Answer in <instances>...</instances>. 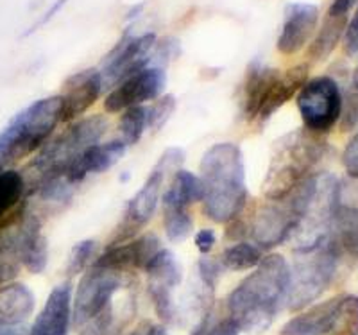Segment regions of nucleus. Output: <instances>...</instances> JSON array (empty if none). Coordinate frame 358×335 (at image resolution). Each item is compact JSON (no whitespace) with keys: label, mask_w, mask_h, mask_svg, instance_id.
<instances>
[{"label":"nucleus","mask_w":358,"mask_h":335,"mask_svg":"<svg viewBox=\"0 0 358 335\" xmlns=\"http://www.w3.org/2000/svg\"><path fill=\"white\" fill-rule=\"evenodd\" d=\"M289 283L290 267L285 257L273 253L262 258L226 301L228 315L236 328L251 335L267 332L287 303Z\"/></svg>","instance_id":"f257e3e1"},{"label":"nucleus","mask_w":358,"mask_h":335,"mask_svg":"<svg viewBox=\"0 0 358 335\" xmlns=\"http://www.w3.org/2000/svg\"><path fill=\"white\" fill-rule=\"evenodd\" d=\"M203 213L213 222L228 224L241 217L249 201L242 149L233 142L213 143L201 158Z\"/></svg>","instance_id":"f03ea898"},{"label":"nucleus","mask_w":358,"mask_h":335,"mask_svg":"<svg viewBox=\"0 0 358 335\" xmlns=\"http://www.w3.org/2000/svg\"><path fill=\"white\" fill-rule=\"evenodd\" d=\"M108 131V119L104 115H90L85 119L70 122L63 133L50 138L36 152L33 162L27 165L25 174V194H31L34 188L50 180L65 178V172L78 159L85 149L101 142Z\"/></svg>","instance_id":"7ed1b4c3"},{"label":"nucleus","mask_w":358,"mask_h":335,"mask_svg":"<svg viewBox=\"0 0 358 335\" xmlns=\"http://www.w3.org/2000/svg\"><path fill=\"white\" fill-rule=\"evenodd\" d=\"M62 124L59 95L38 99L13 115L0 131V172L40 151Z\"/></svg>","instance_id":"20e7f679"},{"label":"nucleus","mask_w":358,"mask_h":335,"mask_svg":"<svg viewBox=\"0 0 358 335\" xmlns=\"http://www.w3.org/2000/svg\"><path fill=\"white\" fill-rule=\"evenodd\" d=\"M328 145L315 133L306 129L292 131L278 140L276 151L268 164L262 192L267 201L285 197L299 181L315 174V167L324 159Z\"/></svg>","instance_id":"39448f33"},{"label":"nucleus","mask_w":358,"mask_h":335,"mask_svg":"<svg viewBox=\"0 0 358 335\" xmlns=\"http://www.w3.org/2000/svg\"><path fill=\"white\" fill-rule=\"evenodd\" d=\"M319 174H310L276 201H268L255 212L249 222V237L262 251L274 250L294 237V233L305 221L306 213L317 192Z\"/></svg>","instance_id":"423d86ee"},{"label":"nucleus","mask_w":358,"mask_h":335,"mask_svg":"<svg viewBox=\"0 0 358 335\" xmlns=\"http://www.w3.org/2000/svg\"><path fill=\"white\" fill-rule=\"evenodd\" d=\"M341 253L331 238L305 250H294V260L290 267L289 294L285 307L297 312L310 307L324 294L337 274Z\"/></svg>","instance_id":"0eeeda50"},{"label":"nucleus","mask_w":358,"mask_h":335,"mask_svg":"<svg viewBox=\"0 0 358 335\" xmlns=\"http://www.w3.org/2000/svg\"><path fill=\"white\" fill-rule=\"evenodd\" d=\"M185 162V151L179 148H169L163 151L152 171L149 172L147 180L140 187V190L127 201L126 212H124L122 221L118 224L111 244H120L134 238L140 229L155 217L159 205L165 178L171 171L181 169Z\"/></svg>","instance_id":"6e6552de"},{"label":"nucleus","mask_w":358,"mask_h":335,"mask_svg":"<svg viewBox=\"0 0 358 335\" xmlns=\"http://www.w3.org/2000/svg\"><path fill=\"white\" fill-rule=\"evenodd\" d=\"M133 283V273L113 269L94 260L83 273L76 294L72 296V323L78 328L83 327L86 321L111 307L115 294L129 289Z\"/></svg>","instance_id":"1a4fd4ad"},{"label":"nucleus","mask_w":358,"mask_h":335,"mask_svg":"<svg viewBox=\"0 0 358 335\" xmlns=\"http://www.w3.org/2000/svg\"><path fill=\"white\" fill-rule=\"evenodd\" d=\"M342 97L341 86L330 76L308 79L296 95L305 129L315 135L328 133L341 120Z\"/></svg>","instance_id":"9d476101"},{"label":"nucleus","mask_w":358,"mask_h":335,"mask_svg":"<svg viewBox=\"0 0 358 335\" xmlns=\"http://www.w3.org/2000/svg\"><path fill=\"white\" fill-rule=\"evenodd\" d=\"M156 41H158L156 33H143L136 36L133 34V29L127 27L102 62L101 76L104 90L108 86L113 88L140 70L151 66V56Z\"/></svg>","instance_id":"9b49d317"},{"label":"nucleus","mask_w":358,"mask_h":335,"mask_svg":"<svg viewBox=\"0 0 358 335\" xmlns=\"http://www.w3.org/2000/svg\"><path fill=\"white\" fill-rule=\"evenodd\" d=\"M143 271L149 278V296L158 318L163 325L176 323L179 311L174 299V290L183 280V269L179 260L172 251L162 248Z\"/></svg>","instance_id":"f8f14e48"},{"label":"nucleus","mask_w":358,"mask_h":335,"mask_svg":"<svg viewBox=\"0 0 358 335\" xmlns=\"http://www.w3.org/2000/svg\"><path fill=\"white\" fill-rule=\"evenodd\" d=\"M165 86H167L165 69L155 65L147 66L111 88L104 99V110L108 113H122L129 108L143 106L145 103L162 97Z\"/></svg>","instance_id":"ddd939ff"},{"label":"nucleus","mask_w":358,"mask_h":335,"mask_svg":"<svg viewBox=\"0 0 358 335\" xmlns=\"http://www.w3.org/2000/svg\"><path fill=\"white\" fill-rule=\"evenodd\" d=\"M27 203H22L6 221L0 222V285L11 283L24 269Z\"/></svg>","instance_id":"4468645a"},{"label":"nucleus","mask_w":358,"mask_h":335,"mask_svg":"<svg viewBox=\"0 0 358 335\" xmlns=\"http://www.w3.org/2000/svg\"><path fill=\"white\" fill-rule=\"evenodd\" d=\"M104 92L101 70L85 69L76 72L63 83L62 99V124L76 122L94 106Z\"/></svg>","instance_id":"2eb2a0df"},{"label":"nucleus","mask_w":358,"mask_h":335,"mask_svg":"<svg viewBox=\"0 0 358 335\" xmlns=\"http://www.w3.org/2000/svg\"><path fill=\"white\" fill-rule=\"evenodd\" d=\"M319 25V8L308 2L287 4L283 11V24L278 34L276 49L283 56H294L313 38Z\"/></svg>","instance_id":"dca6fc26"},{"label":"nucleus","mask_w":358,"mask_h":335,"mask_svg":"<svg viewBox=\"0 0 358 335\" xmlns=\"http://www.w3.org/2000/svg\"><path fill=\"white\" fill-rule=\"evenodd\" d=\"M159 250V238L155 233H145L120 244H110V248L95 260L113 269L133 273L136 269H145Z\"/></svg>","instance_id":"f3484780"},{"label":"nucleus","mask_w":358,"mask_h":335,"mask_svg":"<svg viewBox=\"0 0 358 335\" xmlns=\"http://www.w3.org/2000/svg\"><path fill=\"white\" fill-rule=\"evenodd\" d=\"M280 74V70L265 65L260 59H252L249 63L241 92V111L248 122H258L262 108Z\"/></svg>","instance_id":"a211bd4d"},{"label":"nucleus","mask_w":358,"mask_h":335,"mask_svg":"<svg viewBox=\"0 0 358 335\" xmlns=\"http://www.w3.org/2000/svg\"><path fill=\"white\" fill-rule=\"evenodd\" d=\"M126 149L127 145L120 138L95 143L92 148L85 149L78 156V159L70 165L69 171L65 172V180L72 187H78L90 174H102V172L110 171L124 158Z\"/></svg>","instance_id":"6ab92c4d"},{"label":"nucleus","mask_w":358,"mask_h":335,"mask_svg":"<svg viewBox=\"0 0 358 335\" xmlns=\"http://www.w3.org/2000/svg\"><path fill=\"white\" fill-rule=\"evenodd\" d=\"M72 285L54 287L27 335H69L72 325Z\"/></svg>","instance_id":"aec40b11"},{"label":"nucleus","mask_w":358,"mask_h":335,"mask_svg":"<svg viewBox=\"0 0 358 335\" xmlns=\"http://www.w3.org/2000/svg\"><path fill=\"white\" fill-rule=\"evenodd\" d=\"M338 303L341 296L326 299L308 307V311L294 315L289 319L283 328L281 335H331L337 327L338 318Z\"/></svg>","instance_id":"412c9836"},{"label":"nucleus","mask_w":358,"mask_h":335,"mask_svg":"<svg viewBox=\"0 0 358 335\" xmlns=\"http://www.w3.org/2000/svg\"><path fill=\"white\" fill-rule=\"evenodd\" d=\"M310 66L306 63H299L296 66H290L287 72H281L280 78L274 83L273 90L268 94L267 101H265L262 113L258 117V124H265L276 111L289 103L297 92L301 90V86L308 81Z\"/></svg>","instance_id":"4be33fe9"},{"label":"nucleus","mask_w":358,"mask_h":335,"mask_svg":"<svg viewBox=\"0 0 358 335\" xmlns=\"http://www.w3.org/2000/svg\"><path fill=\"white\" fill-rule=\"evenodd\" d=\"M36 298L24 283L0 285V325H24L34 312Z\"/></svg>","instance_id":"5701e85b"},{"label":"nucleus","mask_w":358,"mask_h":335,"mask_svg":"<svg viewBox=\"0 0 358 335\" xmlns=\"http://www.w3.org/2000/svg\"><path fill=\"white\" fill-rule=\"evenodd\" d=\"M330 238L342 255H358V208L338 203L330 226Z\"/></svg>","instance_id":"b1692460"},{"label":"nucleus","mask_w":358,"mask_h":335,"mask_svg":"<svg viewBox=\"0 0 358 335\" xmlns=\"http://www.w3.org/2000/svg\"><path fill=\"white\" fill-rule=\"evenodd\" d=\"M163 206L167 208H187L203 199V185L199 176L187 169H178L172 174L165 194H162Z\"/></svg>","instance_id":"393cba45"},{"label":"nucleus","mask_w":358,"mask_h":335,"mask_svg":"<svg viewBox=\"0 0 358 335\" xmlns=\"http://www.w3.org/2000/svg\"><path fill=\"white\" fill-rule=\"evenodd\" d=\"M49 264V242L43 235L41 221L36 212L29 208L27 229H25L24 267L33 274H41Z\"/></svg>","instance_id":"a878e982"},{"label":"nucleus","mask_w":358,"mask_h":335,"mask_svg":"<svg viewBox=\"0 0 358 335\" xmlns=\"http://www.w3.org/2000/svg\"><path fill=\"white\" fill-rule=\"evenodd\" d=\"M348 18H331L326 17L324 24L319 29L317 34L312 38L308 47V56L312 62H324L337 49L338 41L344 36Z\"/></svg>","instance_id":"bb28decb"},{"label":"nucleus","mask_w":358,"mask_h":335,"mask_svg":"<svg viewBox=\"0 0 358 335\" xmlns=\"http://www.w3.org/2000/svg\"><path fill=\"white\" fill-rule=\"evenodd\" d=\"M25 192L27 190L22 172L15 169L0 172V222L6 221L24 203V197L27 196Z\"/></svg>","instance_id":"cd10ccee"},{"label":"nucleus","mask_w":358,"mask_h":335,"mask_svg":"<svg viewBox=\"0 0 358 335\" xmlns=\"http://www.w3.org/2000/svg\"><path fill=\"white\" fill-rule=\"evenodd\" d=\"M262 258H264V253H262V250L257 244L241 241L228 245L219 257V260L226 271L242 273V271L255 269L262 262Z\"/></svg>","instance_id":"c85d7f7f"},{"label":"nucleus","mask_w":358,"mask_h":335,"mask_svg":"<svg viewBox=\"0 0 358 335\" xmlns=\"http://www.w3.org/2000/svg\"><path fill=\"white\" fill-rule=\"evenodd\" d=\"M147 131V108L134 106L129 110L122 111L120 120H118V138L126 143L127 148L134 145L142 140L143 133Z\"/></svg>","instance_id":"c756f323"},{"label":"nucleus","mask_w":358,"mask_h":335,"mask_svg":"<svg viewBox=\"0 0 358 335\" xmlns=\"http://www.w3.org/2000/svg\"><path fill=\"white\" fill-rule=\"evenodd\" d=\"M163 229L169 241L183 242L194 229V219L187 208H167L163 206Z\"/></svg>","instance_id":"7c9ffc66"},{"label":"nucleus","mask_w":358,"mask_h":335,"mask_svg":"<svg viewBox=\"0 0 358 335\" xmlns=\"http://www.w3.org/2000/svg\"><path fill=\"white\" fill-rule=\"evenodd\" d=\"M241 330L236 328L229 315H220L215 314L213 307L208 312H204L199 318L197 325L194 327L190 335H238Z\"/></svg>","instance_id":"2f4dec72"},{"label":"nucleus","mask_w":358,"mask_h":335,"mask_svg":"<svg viewBox=\"0 0 358 335\" xmlns=\"http://www.w3.org/2000/svg\"><path fill=\"white\" fill-rule=\"evenodd\" d=\"M97 248L99 242L95 238H85V241L73 245L69 255V262H66V274H69L70 278L78 276L79 273H85L94 264Z\"/></svg>","instance_id":"473e14b6"},{"label":"nucleus","mask_w":358,"mask_h":335,"mask_svg":"<svg viewBox=\"0 0 358 335\" xmlns=\"http://www.w3.org/2000/svg\"><path fill=\"white\" fill-rule=\"evenodd\" d=\"M331 335H358V296H341L337 327Z\"/></svg>","instance_id":"72a5a7b5"},{"label":"nucleus","mask_w":358,"mask_h":335,"mask_svg":"<svg viewBox=\"0 0 358 335\" xmlns=\"http://www.w3.org/2000/svg\"><path fill=\"white\" fill-rule=\"evenodd\" d=\"M120 334V323H118L115 307H108L101 314L86 321L79 327V335H118Z\"/></svg>","instance_id":"f704fd0d"},{"label":"nucleus","mask_w":358,"mask_h":335,"mask_svg":"<svg viewBox=\"0 0 358 335\" xmlns=\"http://www.w3.org/2000/svg\"><path fill=\"white\" fill-rule=\"evenodd\" d=\"M176 106H178V101L171 94H165L156 99L155 104L151 108H147V129L151 133L162 129L174 115Z\"/></svg>","instance_id":"c9c22d12"},{"label":"nucleus","mask_w":358,"mask_h":335,"mask_svg":"<svg viewBox=\"0 0 358 335\" xmlns=\"http://www.w3.org/2000/svg\"><path fill=\"white\" fill-rule=\"evenodd\" d=\"M338 122L342 131H350L358 126V65L351 76V85L346 97H342V115Z\"/></svg>","instance_id":"e433bc0d"},{"label":"nucleus","mask_w":358,"mask_h":335,"mask_svg":"<svg viewBox=\"0 0 358 335\" xmlns=\"http://www.w3.org/2000/svg\"><path fill=\"white\" fill-rule=\"evenodd\" d=\"M222 271L224 267L219 258L212 257V255H203L197 262V282L206 289L215 290Z\"/></svg>","instance_id":"4c0bfd02"},{"label":"nucleus","mask_w":358,"mask_h":335,"mask_svg":"<svg viewBox=\"0 0 358 335\" xmlns=\"http://www.w3.org/2000/svg\"><path fill=\"white\" fill-rule=\"evenodd\" d=\"M342 165L346 169L348 176L358 180V129L342 151Z\"/></svg>","instance_id":"58836bf2"},{"label":"nucleus","mask_w":358,"mask_h":335,"mask_svg":"<svg viewBox=\"0 0 358 335\" xmlns=\"http://www.w3.org/2000/svg\"><path fill=\"white\" fill-rule=\"evenodd\" d=\"M342 47H344V52H346L348 56H357L358 54V2L357 9H355V15L346 24V29H344Z\"/></svg>","instance_id":"ea45409f"},{"label":"nucleus","mask_w":358,"mask_h":335,"mask_svg":"<svg viewBox=\"0 0 358 335\" xmlns=\"http://www.w3.org/2000/svg\"><path fill=\"white\" fill-rule=\"evenodd\" d=\"M194 242L201 255H210L217 244V233L212 228H203L194 235Z\"/></svg>","instance_id":"a19ab883"},{"label":"nucleus","mask_w":358,"mask_h":335,"mask_svg":"<svg viewBox=\"0 0 358 335\" xmlns=\"http://www.w3.org/2000/svg\"><path fill=\"white\" fill-rule=\"evenodd\" d=\"M66 2H69V0H56V2H52V4H50L49 8L45 9V13L40 17V20L34 22V24L31 25V29H29V31H27V34L34 33V31H38V29H41V27H43V25L49 24L50 20H54V17H56L57 13H59L63 8H65Z\"/></svg>","instance_id":"79ce46f5"},{"label":"nucleus","mask_w":358,"mask_h":335,"mask_svg":"<svg viewBox=\"0 0 358 335\" xmlns=\"http://www.w3.org/2000/svg\"><path fill=\"white\" fill-rule=\"evenodd\" d=\"M358 0H334L328 9V15L326 17L331 18H348V13L351 11V8L357 6Z\"/></svg>","instance_id":"37998d69"},{"label":"nucleus","mask_w":358,"mask_h":335,"mask_svg":"<svg viewBox=\"0 0 358 335\" xmlns=\"http://www.w3.org/2000/svg\"><path fill=\"white\" fill-rule=\"evenodd\" d=\"M131 335H167L162 325H155L151 321H143L131 332Z\"/></svg>","instance_id":"c03bdc74"},{"label":"nucleus","mask_w":358,"mask_h":335,"mask_svg":"<svg viewBox=\"0 0 358 335\" xmlns=\"http://www.w3.org/2000/svg\"><path fill=\"white\" fill-rule=\"evenodd\" d=\"M29 328L25 325H0V335H27Z\"/></svg>","instance_id":"a18cd8bd"},{"label":"nucleus","mask_w":358,"mask_h":335,"mask_svg":"<svg viewBox=\"0 0 358 335\" xmlns=\"http://www.w3.org/2000/svg\"><path fill=\"white\" fill-rule=\"evenodd\" d=\"M142 11H143V4H136V6H133V8H131L129 11H127L126 20H127V22L136 20V18H138L140 15H142Z\"/></svg>","instance_id":"49530a36"}]
</instances>
